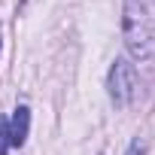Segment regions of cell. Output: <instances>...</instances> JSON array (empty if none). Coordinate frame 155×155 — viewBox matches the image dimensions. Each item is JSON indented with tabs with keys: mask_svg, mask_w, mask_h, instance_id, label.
I'll return each instance as SVG.
<instances>
[{
	"mask_svg": "<svg viewBox=\"0 0 155 155\" xmlns=\"http://www.w3.org/2000/svg\"><path fill=\"white\" fill-rule=\"evenodd\" d=\"M125 46L137 61L155 58V0L125 3Z\"/></svg>",
	"mask_w": 155,
	"mask_h": 155,
	"instance_id": "6da1fadb",
	"label": "cell"
},
{
	"mask_svg": "<svg viewBox=\"0 0 155 155\" xmlns=\"http://www.w3.org/2000/svg\"><path fill=\"white\" fill-rule=\"evenodd\" d=\"M28 128H31V110L18 107L9 119V146H25L28 140Z\"/></svg>",
	"mask_w": 155,
	"mask_h": 155,
	"instance_id": "3957f363",
	"label": "cell"
},
{
	"mask_svg": "<svg viewBox=\"0 0 155 155\" xmlns=\"http://www.w3.org/2000/svg\"><path fill=\"white\" fill-rule=\"evenodd\" d=\"M9 149V119L0 116V155H6Z\"/></svg>",
	"mask_w": 155,
	"mask_h": 155,
	"instance_id": "277c9868",
	"label": "cell"
},
{
	"mask_svg": "<svg viewBox=\"0 0 155 155\" xmlns=\"http://www.w3.org/2000/svg\"><path fill=\"white\" fill-rule=\"evenodd\" d=\"M125 155H143V146H140V140H134L131 146H128V152Z\"/></svg>",
	"mask_w": 155,
	"mask_h": 155,
	"instance_id": "5b68a950",
	"label": "cell"
},
{
	"mask_svg": "<svg viewBox=\"0 0 155 155\" xmlns=\"http://www.w3.org/2000/svg\"><path fill=\"white\" fill-rule=\"evenodd\" d=\"M107 88H110V97L119 104V107H128L137 94V70L134 64H128L125 58H119L113 67H110V79H107Z\"/></svg>",
	"mask_w": 155,
	"mask_h": 155,
	"instance_id": "7a4b0ae2",
	"label": "cell"
}]
</instances>
